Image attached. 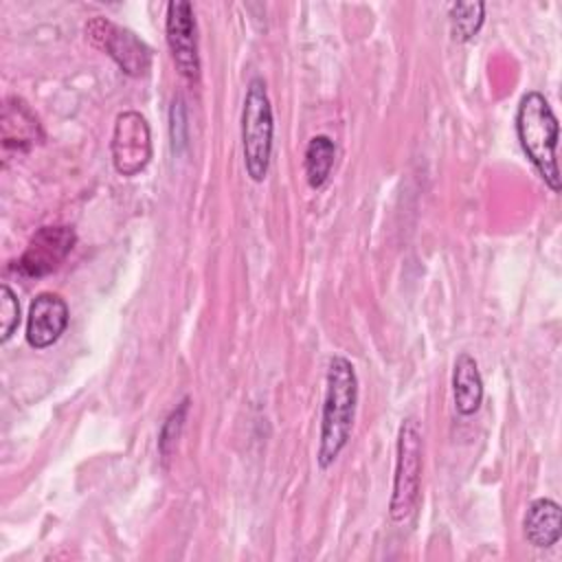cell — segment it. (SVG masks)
<instances>
[{
    "label": "cell",
    "mask_w": 562,
    "mask_h": 562,
    "mask_svg": "<svg viewBox=\"0 0 562 562\" xmlns=\"http://www.w3.org/2000/svg\"><path fill=\"white\" fill-rule=\"evenodd\" d=\"M358 406V375L349 358L336 353L329 358L325 375V397L321 415V441L316 461L327 470L347 446Z\"/></svg>",
    "instance_id": "1"
},
{
    "label": "cell",
    "mask_w": 562,
    "mask_h": 562,
    "mask_svg": "<svg viewBox=\"0 0 562 562\" xmlns=\"http://www.w3.org/2000/svg\"><path fill=\"white\" fill-rule=\"evenodd\" d=\"M516 134L522 151L544 180L551 191H560V171L555 160L558 147V119L549 101L531 90L527 92L516 110Z\"/></svg>",
    "instance_id": "2"
},
{
    "label": "cell",
    "mask_w": 562,
    "mask_h": 562,
    "mask_svg": "<svg viewBox=\"0 0 562 562\" xmlns=\"http://www.w3.org/2000/svg\"><path fill=\"white\" fill-rule=\"evenodd\" d=\"M422 428L415 417H406L397 430L395 443V474L393 492L389 501V518L395 525H404L413 518L419 503L422 483Z\"/></svg>",
    "instance_id": "3"
},
{
    "label": "cell",
    "mask_w": 562,
    "mask_h": 562,
    "mask_svg": "<svg viewBox=\"0 0 562 562\" xmlns=\"http://www.w3.org/2000/svg\"><path fill=\"white\" fill-rule=\"evenodd\" d=\"M272 105L268 99L266 81L252 77L246 86L244 108H241V151L248 176L261 182L270 167L272 154Z\"/></svg>",
    "instance_id": "4"
},
{
    "label": "cell",
    "mask_w": 562,
    "mask_h": 562,
    "mask_svg": "<svg viewBox=\"0 0 562 562\" xmlns=\"http://www.w3.org/2000/svg\"><path fill=\"white\" fill-rule=\"evenodd\" d=\"M77 235L70 226H42L15 259V272L26 279H40L55 272L75 248Z\"/></svg>",
    "instance_id": "5"
},
{
    "label": "cell",
    "mask_w": 562,
    "mask_h": 562,
    "mask_svg": "<svg viewBox=\"0 0 562 562\" xmlns=\"http://www.w3.org/2000/svg\"><path fill=\"white\" fill-rule=\"evenodd\" d=\"M86 33L90 37V42L101 48L103 53H108L123 72L138 77L145 75L151 61V53L149 48L127 29L97 15L86 24Z\"/></svg>",
    "instance_id": "6"
},
{
    "label": "cell",
    "mask_w": 562,
    "mask_h": 562,
    "mask_svg": "<svg viewBox=\"0 0 562 562\" xmlns=\"http://www.w3.org/2000/svg\"><path fill=\"white\" fill-rule=\"evenodd\" d=\"M112 162L114 169L132 178L140 173L151 158V134L143 114L127 110L116 116L112 132Z\"/></svg>",
    "instance_id": "7"
},
{
    "label": "cell",
    "mask_w": 562,
    "mask_h": 562,
    "mask_svg": "<svg viewBox=\"0 0 562 562\" xmlns=\"http://www.w3.org/2000/svg\"><path fill=\"white\" fill-rule=\"evenodd\" d=\"M165 35L178 72L195 83L200 79V55H198V33L193 7L184 0H173L167 4Z\"/></svg>",
    "instance_id": "8"
},
{
    "label": "cell",
    "mask_w": 562,
    "mask_h": 562,
    "mask_svg": "<svg viewBox=\"0 0 562 562\" xmlns=\"http://www.w3.org/2000/svg\"><path fill=\"white\" fill-rule=\"evenodd\" d=\"M68 305L59 294L42 292L29 305L26 342L33 349H46L59 340L68 325Z\"/></svg>",
    "instance_id": "9"
},
{
    "label": "cell",
    "mask_w": 562,
    "mask_h": 562,
    "mask_svg": "<svg viewBox=\"0 0 562 562\" xmlns=\"http://www.w3.org/2000/svg\"><path fill=\"white\" fill-rule=\"evenodd\" d=\"M0 127H2V147L7 151L9 149L26 151V149H31L35 143H40L44 138L42 125H40L37 116L18 97H9L4 101Z\"/></svg>",
    "instance_id": "10"
},
{
    "label": "cell",
    "mask_w": 562,
    "mask_h": 562,
    "mask_svg": "<svg viewBox=\"0 0 562 562\" xmlns=\"http://www.w3.org/2000/svg\"><path fill=\"white\" fill-rule=\"evenodd\" d=\"M525 538L536 549L553 547L562 536V509L553 498H536L522 518Z\"/></svg>",
    "instance_id": "11"
},
{
    "label": "cell",
    "mask_w": 562,
    "mask_h": 562,
    "mask_svg": "<svg viewBox=\"0 0 562 562\" xmlns=\"http://www.w3.org/2000/svg\"><path fill=\"white\" fill-rule=\"evenodd\" d=\"M452 400L454 411L470 417L483 402V378L476 360L470 353H459L452 367Z\"/></svg>",
    "instance_id": "12"
},
{
    "label": "cell",
    "mask_w": 562,
    "mask_h": 562,
    "mask_svg": "<svg viewBox=\"0 0 562 562\" xmlns=\"http://www.w3.org/2000/svg\"><path fill=\"white\" fill-rule=\"evenodd\" d=\"M334 156H336V145L329 136L318 134L307 143L305 176H307V184L312 189H321L327 182L329 171L334 167Z\"/></svg>",
    "instance_id": "13"
},
{
    "label": "cell",
    "mask_w": 562,
    "mask_h": 562,
    "mask_svg": "<svg viewBox=\"0 0 562 562\" xmlns=\"http://www.w3.org/2000/svg\"><path fill=\"white\" fill-rule=\"evenodd\" d=\"M450 31L459 42H470L483 26L485 4L483 2H454L448 7Z\"/></svg>",
    "instance_id": "14"
},
{
    "label": "cell",
    "mask_w": 562,
    "mask_h": 562,
    "mask_svg": "<svg viewBox=\"0 0 562 562\" xmlns=\"http://www.w3.org/2000/svg\"><path fill=\"white\" fill-rule=\"evenodd\" d=\"M187 411H189V397H184L171 413L169 417L165 419L162 428H160V437H158V448L162 452V457L167 459L169 452H171V446L178 441L180 437V430L184 426V417H187Z\"/></svg>",
    "instance_id": "15"
},
{
    "label": "cell",
    "mask_w": 562,
    "mask_h": 562,
    "mask_svg": "<svg viewBox=\"0 0 562 562\" xmlns=\"http://www.w3.org/2000/svg\"><path fill=\"white\" fill-rule=\"evenodd\" d=\"M18 325H20V303H18L13 290L7 283H2V288H0V327H2L0 340L7 342L13 336V331L18 329Z\"/></svg>",
    "instance_id": "16"
}]
</instances>
